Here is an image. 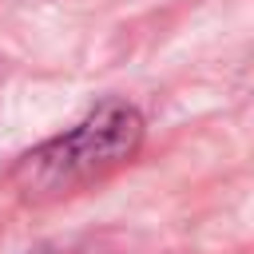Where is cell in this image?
<instances>
[{
  "instance_id": "cell-1",
  "label": "cell",
  "mask_w": 254,
  "mask_h": 254,
  "mask_svg": "<svg viewBox=\"0 0 254 254\" xmlns=\"http://www.w3.org/2000/svg\"><path fill=\"white\" fill-rule=\"evenodd\" d=\"M139 143H143V115L123 99H107L71 131L20 155V163L12 167L8 179L20 198L52 202V198L75 194V190L107 179L123 163H131Z\"/></svg>"
}]
</instances>
